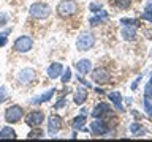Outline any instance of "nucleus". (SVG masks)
I'll use <instances>...</instances> for the list:
<instances>
[{
    "instance_id": "31",
    "label": "nucleus",
    "mask_w": 152,
    "mask_h": 142,
    "mask_svg": "<svg viewBox=\"0 0 152 142\" xmlns=\"http://www.w3.org/2000/svg\"><path fill=\"white\" fill-rule=\"evenodd\" d=\"M5 44H7V36H5V35H0V47L5 46Z\"/></svg>"
},
{
    "instance_id": "5",
    "label": "nucleus",
    "mask_w": 152,
    "mask_h": 142,
    "mask_svg": "<svg viewBox=\"0 0 152 142\" xmlns=\"http://www.w3.org/2000/svg\"><path fill=\"white\" fill-rule=\"evenodd\" d=\"M32 47H33V40L30 36H26V35L19 36L18 40L14 41V44H13V49L16 52H22V54L28 52Z\"/></svg>"
},
{
    "instance_id": "22",
    "label": "nucleus",
    "mask_w": 152,
    "mask_h": 142,
    "mask_svg": "<svg viewBox=\"0 0 152 142\" xmlns=\"http://www.w3.org/2000/svg\"><path fill=\"white\" fill-rule=\"evenodd\" d=\"M114 5L121 9H127V8H130L132 0H114Z\"/></svg>"
},
{
    "instance_id": "20",
    "label": "nucleus",
    "mask_w": 152,
    "mask_h": 142,
    "mask_svg": "<svg viewBox=\"0 0 152 142\" xmlns=\"http://www.w3.org/2000/svg\"><path fill=\"white\" fill-rule=\"evenodd\" d=\"M16 137V131L10 126H5L0 130V139H14Z\"/></svg>"
},
{
    "instance_id": "13",
    "label": "nucleus",
    "mask_w": 152,
    "mask_h": 142,
    "mask_svg": "<svg viewBox=\"0 0 152 142\" xmlns=\"http://www.w3.org/2000/svg\"><path fill=\"white\" fill-rule=\"evenodd\" d=\"M54 93H56V88L52 87L51 90H46L45 93H41L40 96H35V98H33L30 103H32V104H43V103L49 101V99H51L52 96H54Z\"/></svg>"
},
{
    "instance_id": "8",
    "label": "nucleus",
    "mask_w": 152,
    "mask_h": 142,
    "mask_svg": "<svg viewBox=\"0 0 152 142\" xmlns=\"http://www.w3.org/2000/svg\"><path fill=\"white\" fill-rule=\"evenodd\" d=\"M35 79H37V73H35V70H32V68H26L18 74V80L21 84H32Z\"/></svg>"
},
{
    "instance_id": "14",
    "label": "nucleus",
    "mask_w": 152,
    "mask_h": 142,
    "mask_svg": "<svg viewBox=\"0 0 152 142\" xmlns=\"http://www.w3.org/2000/svg\"><path fill=\"white\" fill-rule=\"evenodd\" d=\"M48 76H49L51 79H57L59 76L64 73V66H62L60 63H51L49 66H48Z\"/></svg>"
},
{
    "instance_id": "2",
    "label": "nucleus",
    "mask_w": 152,
    "mask_h": 142,
    "mask_svg": "<svg viewBox=\"0 0 152 142\" xmlns=\"http://www.w3.org/2000/svg\"><path fill=\"white\" fill-rule=\"evenodd\" d=\"M28 13H30V16L35 17V19H46V17H49V14H51V7L46 3H43V2H37L30 7Z\"/></svg>"
},
{
    "instance_id": "30",
    "label": "nucleus",
    "mask_w": 152,
    "mask_h": 142,
    "mask_svg": "<svg viewBox=\"0 0 152 142\" xmlns=\"http://www.w3.org/2000/svg\"><path fill=\"white\" fill-rule=\"evenodd\" d=\"M65 104H66V99H65V98H60V99H59V103H56V106H54V107H56V109H60V107H64Z\"/></svg>"
},
{
    "instance_id": "21",
    "label": "nucleus",
    "mask_w": 152,
    "mask_h": 142,
    "mask_svg": "<svg viewBox=\"0 0 152 142\" xmlns=\"http://www.w3.org/2000/svg\"><path fill=\"white\" fill-rule=\"evenodd\" d=\"M142 19H146L147 22H152V0H147L144 13H142Z\"/></svg>"
},
{
    "instance_id": "10",
    "label": "nucleus",
    "mask_w": 152,
    "mask_h": 142,
    "mask_svg": "<svg viewBox=\"0 0 152 142\" xmlns=\"http://www.w3.org/2000/svg\"><path fill=\"white\" fill-rule=\"evenodd\" d=\"M92 79H94V82H97V84H106L108 80H109V73L104 68H97V70H94V73H92Z\"/></svg>"
},
{
    "instance_id": "1",
    "label": "nucleus",
    "mask_w": 152,
    "mask_h": 142,
    "mask_svg": "<svg viewBox=\"0 0 152 142\" xmlns=\"http://www.w3.org/2000/svg\"><path fill=\"white\" fill-rule=\"evenodd\" d=\"M78 11V3L75 0H62L57 5V14L60 17H70Z\"/></svg>"
},
{
    "instance_id": "12",
    "label": "nucleus",
    "mask_w": 152,
    "mask_h": 142,
    "mask_svg": "<svg viewBox=\"0 0 152 142\" xmlns=\"http://www.w3.org/2000/svg\"><path fill=\"white\" fill-rule=\"evenodd\" d=\"M75 66H76V70H78V73L84 76V74L90 73V70H92V62H90L89 59H83V60L76 62Z\"/></svg>"
},
{
    "instance_id": "33",
    "label": "nucleus",
    "mask_w": 152,
    "mask_h": 142,
    "mask_svg": "<svg viewBox=\"0 0 152 142\" xmlns=\"http://www.w3.org/2000/svg\"><path fill=\"white\" fill-rule=\"evenodd\" d=\"M138 130H140V126H138L136 123H135V125H132V131H133V133H136Z\"/></svg>"
},
{
    "instance_id": "26",
    "label": "nucleus",
    "mask_w": 152,
    "mask_h": 142,
    "mask_svg": "<svg viewBox=\"0 0 152 142\" xmlns=\"http://www.w3.org/2000/svg\"><path fill=\"white\" fill-rule=\"evenodd\" d=\"M70 79H71V70H70V68H66V70H65V73H64V76H62V82L66 84Z\"/></svg>"
},
{
    "instance_id": "4",
    "label": "nucleus",
    "mask_w": 152,
    "mask_h": 142,
    "mask_svg": "<svg viewBox=\"0 0 152 142\" xmlns=\"http://www.w3.org/2000/svg\"><path fill=\"white\" fill-rule=\"evenodd\" d=\"M22 117H24V109L21 106H18V104L10 106L7 111H5V120L8 123H16V122L21 120Z\"/></svg>"
},
{
    "instance_id": "3",
    "label": "nucleus",
    "mask_w": 152,
    "mask_h": 142,
    "mask_svg": "<svg viewBox=\"0 0 152 142\" xmlns=\"http://www.w3.org/2000/svg\"><path fill=\"white\" fill-rule=\"evenodd\" d=\"M94 44H95V36L92 33H83L76 40V47H78V51H83V52L92 49Z\"/></svg>"
},
{
    "instance_id": "18",
    "label": "nucleus",
    "mask_w": 152,
    "mask_h": 142,
    "mask_svg": "<svg viewBox=\"0 0 152 142\" xmlns=\"http://www.w3.org/2000/svg\"><path fill=\"white\" fill-rule=\"evenodd\" d=\"M87 99V92H86L84 88H76V92H75V98H73V101L75 104H78V106H81V104H84V101Z\"/></svg>"
},
{
    "instance_id": "6",
    "label": "nucleus",
    "mask_w": 152,
    "mask_h": 142,
    "mask_svg": "<svg viewBox=\"0 0 152 142\" xmlns=\"http://www.w3.org/2000/svg\"><path fill=\"white\" fill-rule=\"evenodd\" d=\"M43 120H45V114L41 111H32L26 115V125L30 126V128H35V126H40Z\"/></svg>"
},
{
    "instance_id": "7",
    "label": "nucleus",
    "mask_w": 152,
    "mask_h": 142,
    "mask_svg": "<svg viewBox=\"0 0 152 142\" xmlns=\"http://www.w3.org/2000/svg\"><path fill=\"white\" fill-rule=\"evenodd\" d=\"M62 126H64V118H62L60 115H51L49 120H48V133H49L51 136L57 134Z\"/></svg>"
},
{
    "instance_id": "16",
    "label": "nucleus",
    "mask_w": 152,
    "mask_h": 142,
    "mask_svg": "<svg viewBox=\"0 0 152 142\" xmlns=\"http://www.w3.org/2000/svg\"><path fill=\"white\" fill-rule=\"evenodd\" d=\"M122 36H124V40H127V41H133V40L136 38V27L124 25V28H122Z\"/></svg>"
},
{
    "instance_id": "27",
    "label": "nucleus",
    "mask_w": 152,
    "mask_h": 142,
    "mask_svg": "<svg viewBox=\"0 0 152 142\" xmlns=\"http://www.w3.org/2000/svg\"><path fill=\"white\" fill-rule=\"evenodd\" d=\"M144 107H146V111H147V114L152 117V104H151V99L149 98H144Z\"/></svg>"
},
{
    "instance_id": "19",
    "label": "nucleus",
    "mask_w": 152,
    "mask_h": 142,
    "mask_svg": "<svg viewBox=\"0 0 152 142\" xmlns=\"http://www.w3.org/2000/svg\"><path fill=\"white\" fill-rule=\"evenodd\" d=\"M106 19H108V14L104 9H102V11H98V16H94L92 19H89V24L92 27H95V25H98V24H102L103 21H106Z\"/></svg>"
},
{
    "instance_id": "24",
    "label": "nucleus",
    "mask_w": 152,
    "mask_h": 142,
    "mask_svg": "<svg viewBox=\"0 0 152 142\" xmlns=\"http://www.w3.org/2000/svg\"><path fill=\"white\" fill-rule=\"evenodd\" d=\"M7 98H8V88H7V85H0V103L7 101Z\"/></svg>"
},
{
    "instance_id": "23",
    "label": "nucleus",
    "mask_w": 152,
    "mask_h": 142,
    "mask_svg": "<svg viewBox=\"0 0 152 142\" xmlns=\"http://www.w3.org/2000/svg\"><path fill=\"white\" fill-rule=\"evenodd\" d=\"M27 137H30V139H33V137H43V131H41L38 126H35V128H33V130L27 134Z\"/></svg>"
},
{
    "instance_id": "17",
    "label": "nucleus",
    "mask_w": 152,
    "mask_h": 142,
    "mask_svg": "<svg viewBox=\"0 0 152 142\" xmlns=\"http://www.w3.org/2000/svg\"><path fill=\"white\" fill-rule=\"evenodd\" d=\"M109 99H111V103L114 104V107L117 109V111H124V106H122V96L119 92H111L108 95Z\"/></svg>"
},
{
    "instance_id": "32",
    "label": "nucleus",
    "mask_w": 152,
    "mask_h": 142,
    "mask_svg": "<svg viewBox=\"0 0 152 142\" xmlns=\"http://www.w3.org/2000/svg\"><path fill=\"white\" fill-rule=\"evenodd\" d=\"M140 80H141V76H140V78H136V80L132 84V90H136V87H138V82H140Z\"/></svg>"
},
{
    "instance_id": "35",
    "label": "nucleus",
    "mask_w": 152,
    "mask_h": 142,
    "mask_svg": "<svg viewBox=\"0 0 152 142\" xmlns=\"http://www.w3.org/2000/svg\"><path fill=\"white\" fill-rule=\"evenodd\" d=\"M147 98H149V99H152V96H147Z\"/></svg>"
},
{
    "instance_id": "25",
    "label": "nucleus",
    "mask_w": 152,
    "mask_h": 142,
    "mask_svg": "<svg viewBox=\"0 0 152 142\" xmlns=\"http://www.w3.org/2000/svg\"><path fill=\"white\" fill-rule=\"evenodd\" d=\"M122 25H132V27H138L140 25V21H136V19H121Z\"/></svg>"
},
{
    "instance_id": "28",
    "label": "nucleus",
    "mask_w": 152,
    "mask_h": 142,
    "mask_svg": "<svg viewBox=\"0 0 152 142\" xmlns=\"http://www.w3.org/2000/svg\"><path fill=\"white\" fill-rule=\"evenodd\" d=\"M7 22H8V16H7V13H0V27H3Z\"/></svg>"
},
{
    "instance_id": "34",
    "label": "nucleus",
    "mask_w": 152,
    "mask_h": 142,
    "mask_svg": "<svg viewBox=\"0 0 152 142\" xmlns=\"http://www.w3.org/2000/svg\"><path fill=\"white\" fill-rule=\"evenodd\" d=\"M149 84H151V85H152V76H151V80H149Z\"/></svg>"
},
{
    "instance_id": "11",
    "label": "nucleus",
    "mask_w": 152,
    "mask_h": 142,
    "mask_svg": "<svg viewBox=\"0 0 152 142\" xmlns=\"http://www.w3.org/2000/svg\"><path fill=\"white\" fill-rule=\"evenodd\" d=\"M109 112H111V106L106 104V103H100V104L95 106V109L92 111V117L94 118H102L104 115H108Z\"/></svg>"
},
{
    "instance_id": "29",
    "label": "nucleus",
    "mask_w": 152,
    "mask_h": 142,
    "mask_svg": "<svg viewBox=\"0 0 152 142\" xmlns=\"http://www.w3.org/2000/svg\"><path fill=\"white\" fill-rule=\"evenodd\" d=\"M89 8H90V11H94V13H98V11H102V7L97 3H90L89 5Z\"/></svg>"
},
{
    "instance_id": "9",
    "label": "nucleus",
    "mask_w": 152,
    "mask_h": 142,
    "mask_svg": "<svg viewBox=\"0 0 152 142\" xmlns=\"http://www.w3.org/2000/svg\"><path fill=\"white\" fill-rule=\"evenodd\" d=\"M90 131H92L94 134H97V136H103V134H106V133L109 131V128L106 125V122L94 120L92 123H90Z\"/></svg>"
},
{
    "instance_id": "15",
    "label": "nucleus",
    "mask_w": 152,
    "mask_h": 142,
    "mask_svg": "<svg viewBox=\"0 0 152 142\" xmlns=\"http://www.w3.org/2000/svg\"><path fill=\"white\" fill-rule=\"evenodd\" d=\"M86 122H87V118H86V114H81V115L75 117L73 122H71V125H73L75 130H83V131H87V128H86Z\"/></svg>"
}]
</instances>
